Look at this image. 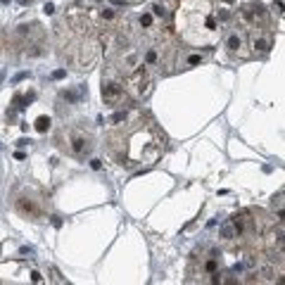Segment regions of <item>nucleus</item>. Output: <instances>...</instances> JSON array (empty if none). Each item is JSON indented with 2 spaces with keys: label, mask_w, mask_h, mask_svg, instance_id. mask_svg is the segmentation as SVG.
I'll use <instances>...</instances> for the list:
<instances>
[{
  "label": "nucleus",
  "mask_w": 285,
  "mask_h": 285,
  "mask_svg": "<svg viewBox=\"0 0 285 285\" xmlns=\"http://www.w3.org/2000/svg\"><path fill=\"white\" fill-rule=\"evenodd\" d=\"M107 152L124 169L147 167L164 152V133L155 119L138 109L119 112L107 131Z\"/></svg>",
  "instance_id": "1"
},
{
  "label": "nucleus",
  "mask_w": 285,
  "mask_h": 285,
  "mask_svg": "<svg viewBox=\"0 0 285 285\" xmlns=\"http://www.w3.org/2000/svg\"><path fill=\"white\" fill-rule=\"evenodd\" d=\"M176 31L183 43L193 48H211L219 43L221 24L211 0H181L176 7Z\"/></svg>",
  "instance_id": "2"
},
{
  "label": "nucleus",
  "mask_w": 285,
  "mask_h": 285,
  "mask_svg": "<svg viewBox=\"0 0 285 285\" xmlns=\"http://www.w3.org/2000/svg\"><path fill=\"white\" fill-rule=\"evenodd\" d=\"M57 143L71 157H86L93 150V133L83 126H64L57 135Z\"/></svg>",
  "instance_id": "3"
}]
</instances>
